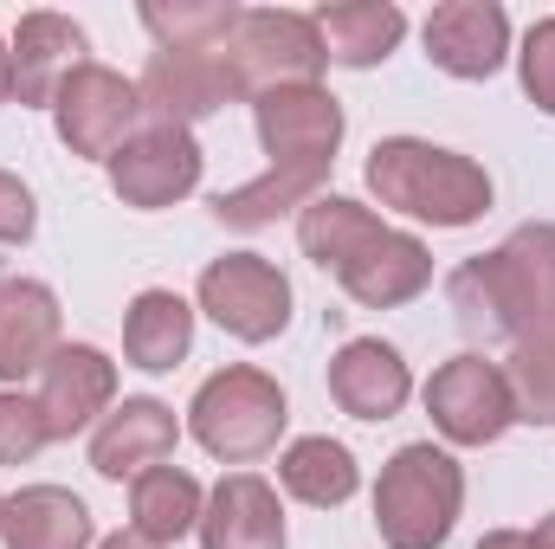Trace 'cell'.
Instances as JSON below:
<instances>
[{
	"instance_id": "obj_22",
	"label": "cell",
	"mask_w": 555,
	"mask_h": 549,
	"mask_svg": "<svg viewBox=\"0 0 555 549\" xmlns=\"http://www.w3.org/2000/svg\"><path fill=\"white\" fill-rule=\"evenodd\" d=\"M201 511H207V491L181 465H149L142 478H130V531L149 544L168 549L175 537L201 531Z\"/></svg>"
},
{
	"instance_id": "obj_33",
	"label": "cell",
	"mask_w": 555,
	"mask_h": 549,
	"mask_svg": "<svg viewBox=\"0 0 555 549\" xmlns=\"http://www.w3.org/2000/svg\"><path fill=\"white\" fill-rule=\"evenodd\" d=\"M530 549H555V511L537 524V531H530Z\"/></svg>"
},
{
	"instance_id": "obj_28",
	"label": "cell",
	"mask_w": 555,
	"mask_h": 549,
	"mask_svg": "<svg viewBox=\"0 0 555 549\" xmlns=\"http://www.w3.org/2000/svg\"><path fill=\"white\" fill-rule=\"evenodd\" d=\"M52 446V433H46V413L39 401H26V395H0V465H26V459H39Z\"/></svg>"
},
{
	"instance_id": "obj_29",
	"label": "cell",
	"mask_w": 555,
	"mask_h": 549,
	"mask_svg": "<svg viewBox=\"0 0 555 549\" xmlns=\"http://www.w3.org/2000/svg\"><path fill=\"white\" fill-rule=\"evenodd\" d=\"M517 65H524V91H530V104H537L543 117H555V20H537V26L524 33Z\"/></svg>"
},
{
	"instance_id": "obj_18",
	"label": "cell",
	"mask_w": 555,
	"mask_h": 549,
	"mask_svg": "<svg viewBox=\"0 0 555 549\" xmlns=\"http://www.w3.org/2000/svg\"><path fill=\"white\" fill-rule=\"evenodd\" d=\"M59 349V297L39 278H0V382H26Z\"/></svg>"
},
{
	"instance_id": "obj_19",
	"label": "cell",
	"mask_w": 555,
	"mask_h": 549,
	"mask_svg": "<svg viewBox=\"0 0 555 549\" xmlns=\"http://www.w3.org/2000/svg\"><path fill=\"white\" fill-rule=\"evenodd\" d=\"M201 549H284V511L259 472H233L214 485L201 511Z\"/></svg>"
},
{
	"instance_id": "obj_8",
	"label": "cell",
	"mask_w": 555,
	"mask_h": 549,
	"mask_svg": "<svg viewBox=\"0 0 555 549\" xmlns=\"http://www.w3.org/2000/svg\"><path fill=\"white\" fill-rule=\"evenodd\" d=\"M426 413H433V426L452 446H491V439H504L517 426V401H511L504 362H491L478 349L439 362L433 382H426Z\"/></svg>"
},
{
	"instance_id": "obj_3",
	"label": "cell",
	"mask_w": 555,
	"mask_h": 549,
	"mask_svg": "<svg viewBox=\"0 0 555 549\" xmlns=\"http://www.w3.org/2000/svg\"><path fill=\"white\" fill-rule=\"evenodd\" d=\"M369 188L382 207L426 220V227H472L491 207V175L439 142L420 137H388L369 149Z\"/></svg>"
},
{
	"instance_id": "obj_21",
	"label": "cell",
	"mask_w": 555,
	"mask_h": 549,
	"mask_svg": "<svg viewBox=\"0 0 555 549\" xmlns=\"http://www.w3.org/2000/svg\"><path fill=\"white\" fill-rule=\"evenodd\" d=\"M91 511L59 491V485H26L0 511V544L7 549H91Z\"/></svg>"
},
{
	"instance_id": "obj_26",
	"label": "cell",
	"mask_w": 555,
	"mask_h": 549,
	"mask_svg": "<svg viewBox=\"0 0 555 549\" xmlns=\"http://www.w3.org/2000/svg\"><path fill=\"white\" fill-rule=\"evenodd\" d=\"M246 7L233 0H149L142 7V26L155 33V52H220L233 39Z\"/></svg>"
},
{
	"instance_id": "obj_7",
	"label": "cell",
	"mask_w": 555,
	"mask_h": 549,
	"mask_svg": "<svg viewBox=\"0 0 555 549\" xmlns=\"http://www.w3.org/2000/svg\"><path fill=\"white\" fill-rule=\"evenodd\" d=\"M52 124H59V142L85 162H111L124 142L149 124L142 111L137 78L111 72V65H78L65 78V91L52 98Z\"/></svg>"
},
{
	"instance_id": "obj_13",
	"label": "cell",
	"mask_w": 555,
	"mask_h": 549,
	"mask_svg": "<svg viewBox=\"0 0 555 549\" xmlns=\"http://www.w3.org/2000/svg\"><path fill=\"white\" fill-rule=\"evenodd\" d=\"M111 401H117V362L91 343H59L52 362L39 369V413L52 439L85 433L98 413H111Z\"/></svg>"
},
{
	"instance_id": "obj_1",
	"label": "cell",
	"mask_w": 555,
	"mask_h": 549,
	"mask_svg": "<svg viewBox=\"0 0 555 549\" xmlns=\"http://www.w3.org/2000/svg\"><path fill=\"white\" fill-rule=\"evenodd\" d=\"M446 304H452V323L472 343L524 349V343L550 336L555 330V227L530 220L498 253L465 259L446 278Z\"/></svg>"
},
{
	"instance_id": "obj_9",
	"label": "cell",
	"mask_w": 555,
	"mask_h": 549,
	"mask_svg": "<svg viewBox=\"0 0 555 549\" xmlns=\"http://www.w3.org/2000/svg\"><path fill=\"white\" fill-rule=\"evenodd\" d=\"M201 310L240 343H272L291 323V278L259 253H227L201 272Z\"/></svg>"
},
{
	"instance_id": "obj_10",
	"label": "cell",
	"mask_w": 555,
	"mask_h": 549,
	"mask_svg": "<svg viewBox=\"0 0 555 549\" xmlns=\"http://www.w3.org/2000/svg\"><path fill=\"white\" fill-rule=\"evenodd\" d=\"M111 188H117L124 207H142V214L188 201L201 188V142H194V130L149 117L137 137L111 155Z\"/></svg>"
},
{
	"instance_id": "obj_17",
	"label": "cell",
	"mask_w": 555,
	"mask_h": 549,
	"mask_svg": "<svg viewBox=\"0 0 555 549\" xmlns=\"http://www.w3.org/2000/svg\"><path fill=\"white\" fill-rule=\"evenodd\" d=\"M175 439H181L175 413L162 401H149V395H137V401L111 408L104 426L91 433V472L98 478H142L149 465H162L175 452Z\"/></svg>"
},
{
	"instance_id": "obj_25",
	"label": "cell",
	"mask_w": 555,
	"mask_h": 549,
	"mask_svg": "<svg viewBox=\"0 0 555 549\" xmlns=\"http://www.w3.org/2000/svg\"><path fill=\"white\" fill-rule=\"evenodd\" d=\"M317 188H323L317 168H266L259 181H246V188H233V194H214V220H220V227H240V233H259V227H272L278 214L310 207Z\"/></svg>"
},
{
	"instance_id": "obj_23",
	"label": "cell",
	"mask_w": 555,
	"mask_h": 549,
	"mask_svg": "<svg viewBox=\"0 0 555 549\" xmlns=\"http://www.w3.org/2000/svg\"><path fill=\"white\" fill-rule=\"evenodd\" d=\"M188 349H194V304L175 291H137L124 317V356L149 375H168Z\"/></svg>"
},
{
	"instance_id": "obj_14",
	"label": "cell",
	"mask_w": 555,
	"mask_h": 549,
	"mask_svg": "<svg viewBox=\"0 0 555 549\" xmlns=\"http://www.w3.org/2000/svg\"><path fill=\"white\" fill-rule=\"evenodd\" d=\"M511 52V13L498 0H446L426 20V59L446 78H491Z\"/></svg>"
},
{
	"instance_id": "obj_20",
	"label": "cell",
	"mask_w": 555,
	"mask_h": 549,
	"mask_svg": "<svg viewBox=\"0 0 555 549\" xmlns=\"http://www.w3.org/2000/svg\"><path fill=\"white\" fill-rule=\"evenodd\" d=\"M317 33H323V52L330 65H349V72H369L382 65L401 39H408V13L395 0H336L323 13H310Z\"/></svg>"
},
{
	"instance_id": "obj_24",
	"label": "cell",
	"mask_w": 555,
	"mask_h": 549,
	"mask_svg": "<svg viewBox=\"0 0 555 549\" xmlns=\"http://www.w3.org/2000/svg\"><path fill=\"white\" fill-rule=\"evenodd\" d=\"M278 478H284V491L297 498V505H317V511H336V505H349L356 498V485H362V472H356V452L343 446V439H297V446H284V459H278Z\"/></svg>"
},
{
	"instance_id": "obj_32",
	"label": "cell",
	"mask_w": 555,
	"mask_h": 549,
	"mask_svg": "<svg viewBox=\"0 0 555 549\" xmlns=\"http://www.w3.org/2000/svg\"><path fill=\"white\" fill-rule=\"evenodd\" d=\"M98 549H162V544H149V537H137V531H117V537H104Z\"/></svg>"
},
{
	"instance_id": "obj_16",
	"label": "cell",
	"mask_w": 555,
	"mask_h": 549,
	"mask_svg": "<svg viewBox=\"0 0 555 549\" xmlns=\"http://www.w3.org/2000/svg\"><path fill=\"white\" fill-rule=\"evenodd\" d=\"M7 59H13V98H20V104H46V111H52V98L65 91V78H72L78 65H91V59H85V26L65 20V13H46V7L13 26Z\"/></svg>"
},
{
	"instance_id": "obj_2",
	"label": "cell",
	"mask_w": 555,
	"mask_h": 549,
	"mask_svg": "<svg viewBox=\"0 0 555 549\" xmlns=\"http://www.w3.org/2000/svg\"><path fill=\"white\" fill-rule=\"evenodd\" d=\"M297 240L304 253L336 272V284L369 304V310H395V304H414L420 291L433 284V253L420 246L414 233H395L382 227L362 201L349 194H317L304 214H297Z\"/></svg>"
},
{
	"instance_id": "obj_30",
	"label": "cell",
	"mask_w": 555,
	"mask_h": 549,
	"mask_svg": "<svg viewBox=\"0 0 555 549\" xmlns=\"http://www.w3.org/2000/svg\"><path fill=\"white\" fill-rule=\"evenodd\" d=\"M33 220H39V214H33L26 181L0 168V246H26V240H33Z\"/></svg>"
},
{
	"instance_id": "obj_5",
	"label": "cell",
	"mask_w": 555,
	"mask_h": 549,
	"mask_svg": "<svg viewBox=\"0 0 555 549\" xmlns=\"http://www.w3.org/2000/svg\"><path fill=\"white\" fill-rule=\"evenodd\" d=\"M284 420H291L284 388H278L266 369H253V362L207 375L201 395H194V408H188L194 439H201L214 459H227V465H246V459L272 452L278 433H284Z\"/></svg>"
},
{
	"instance_id": "obj_35",
	"label": "cell",
	"mask_w": 555,
	"mask_h": 549,
	"mask_svg": "<svg viewBox=\"0 0 555 549\" xmlns=\"http://www.w3.org/2000/svg\"><path fill=\"white\" fill-rule=\"evenodd\" d=\"M0 511H7V498H0Z\"/></svg>"
},
{
	"instance_id": "obj_12",
	"label": "cell",
	"mask_w": 555,
	"mask_h": 549,
	"mask_svg": "<svg viewBox=\"0 0 555 549\" xmlns=\"http://www.w3.org/2000/svg\"><path fill=\"white\" fill-rule=\"evenodd\" d=\"M137 91L155 124H181V130H194L201 117H214L240 98L227 46L220 52H149V72L137 78Z\"/></svg>"
},
{
	"instance_id": "obj_31",
	"label": "cell",
	"mask_w": 555,
	"mask_h": 549,
	"mask_svg": "<svg viewBox=\"0 0 555 549\" xmlns=\"http://www.w3.org/2000/svg\"><path fill=\"white\" fill-rule=\"evenodd\" d=\"M478 549H530V531H491Z\"/></svg>"
},
{
	"instance_id": "obj_34",
	"label": "cell",
	"mask_w": 555,
	"mask_h": 549,
	"mask_svg": "<svg viewBox=\"0 0 555 549\" xmlns=\"http://www.w3.org/2000/svg\"><path fill=\"white\" fill-rule=\"evenodd\" d=\"M13 98V59H7V46H0V104Z\"/></svg>"
},
{
	"instance_id": "obj_15",
	"label": "cell",
	"mask_w": 555,
	"mask_h": 549,
	"mask_svg": "<svg viewBox=\"0 0 555 549\" xmlns=\"http://www.w3.org/2000/svg\"><path fill=\"white\" fill-rule=\"evenodd\" d=\"M414 395V369L401 362L395 343L382 336H356L330 356V401L356 420H395Z\"/></svg>"
},
{
	"instance_id": "obj_4",
	"label": "cell",
	"mask_w": 555,
	"mask_h": 549,
	"mask_svg": "<svg viewBox=\"0 0 555 549\" xmlns=\"http://www.w3.org/2000/svg\"><path fill=\"white\" fill-rule=\"evenodd\" d=\"M465 505V472L446 446L414 439L382 465L375 485V531L388 549H439L459 524Z\"/></svg>"
},
{
	"instance_id": "obj_11",
	"label": "cell",
	"mask_w": 555,
	"mask_h": 549,
	"mask_svg": "<svg viewBox=\"0 0 555 549\" xmlns=\"http://www.w3.org/2000/svg\"><path fill=\"white\" fill-rule=\"evenodd\" d=\"M253 130L266 142L272 168H317L330 175L336 142H343V104L323 85H284L253 98Z\"/></svg>"
},
{
	"instance_id": "obj_27",
	"label": "cell",
	"mask_w": 555,
	"mask_h": 549,
	"mask_svg": "<svg viewBox=\"0 0 555 549\" xmlns=\"http://www.w3.org/2000/svg\"><path fill=\"white\" fill-rule=\"evenodd\" d=\"M504 382H511V401H517V420H537V426H555V330L511 349L504 362Z\"/></svg>"
},
{
	"instance_id": "obj_6",
	"label": "cell",
	"mask_w": 555,
	"mask_h": 549,
	"mask_svg": "<svg viewBox=\"0 0 555 549\" xmlns=\"http://www.w3.org/2000/svg\"><path fill=\"white\" fill-rule=\"evenodd\" d=\"M227 65H233L240 98H266V91H284V85H317L330 52H323V33H317L310 13L253 7V13H240V26L227 39Z\"/></svg>"
}]
</instances>
